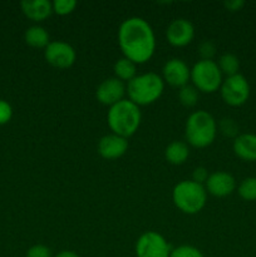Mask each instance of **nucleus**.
Segmentation results:
<instances>
[{
	"instance_id": "obj_13",
	"label": "nucleus",
	"mask_w": 256,
	"mask_h": 257,
	"mask_svg": "<svg viewBox=\"0 0 256 257\" xmlns=\"http://www.w3.org/2000/svg\"><path fill=\"white\" fill-rule=\"evenodd\" d=\"M207 193L215 197H227L235 191L236 180L231 173L225 171H217L208 176L205 183Z\"/></svg>"
},
{
	"instance_id": "obj_29",
	"label": "nucleus",
	"mask_w": 256,
	"mask_h": 257,
	"mask_svg": "<svg viewBox=\"0 0 256 257\" xmlns=\"http://www.w3.org/2000/svg\"><path fill=\"white\" fill-rule=\"evenodd\" d=\"M208 176H210L208 175V171L205 167H202V166H198V167L193 170L192 181L196 183H200V185H203L207 181Z\"/></svg>"
},
{
	"instance_id": "obj_14",
	"label": "nucleus",
	"mask_w": 256,
	"mask_h": 257,
	"mask_svg": "<svg viewBox=\"0 0 256 257\" xmlns=\"http://www.w3.org/2000/svg\"><path fill=\"white\" fill-rule=\"evenodd\" d=\"M128 147H130V145H128L127 138L112 133V135L103 136L100 138L99 142H98V153L104 160H118L125 155Z\"/></svg>"
},
{
	"instance_id": "obj_24",
	"label": "nucleus",
	"mask_w": 256,
	"mask_h": 257,
	"mask_svg": "<svg viewBox=\"0 0 256 257\" xmlns=\"http://www.w3.org/2000/svg\"><path fill=\"white\" fill-rule=\"evenodd\" d=\"M170 257H205L201 250L191 245H181L172 248Z\"/></svg>"
},
{
	"instance_id": "obj_15",
	"label": "nucleus",
	"mask_w": 256,
	"mask_h": 257,
	"mask_svg": "<svg viewBox=\"0 0 256 257\" xmlns=\"http://www.w3.org/2000/svg\"><path fill=\"white\" fill-rule=\"evenodd\" d=\"M232 150L240 160L256 162V135L242 133L233 140Z\"/></svg>"
},
{
	"instance_id": "obj_21",
	"label": "nucleus",
	"mask_w": 256,
	"mask_h": 257,
	"mask_svg": "<svg viewBox=\"0 0 256 257\" xmlns=\"http://www.w3.org/2000/svg\"><path fill=\"white\" fill-rule=\"evenodd\" d=\"M200 99V92L193 85L187 84L178 90V100L186 108L195 107Z\"/></svg>"
},
{
	"instance_id": "obj_31",
	"label": "nucleus",
	"mask_w": 256,
	"mask_h": 257,
	"mask_svg": "<svg viewBox=\"0 0 256 257\" xmlns=\"http://www.w3.org/2000/svg\"><path fill=\"white\" fill-rule=\"evenodd\" d=\"M54 257H79V256H78V253H75L74 251L63 250L60 251V252H58Z\"/></svg>"
},
{
	"instance_id": "obj_20",
	"label": "nucleus",
	"mask_w": 256,
	"mask_h": 257,
	"mask_svg": "<svg viewBox=\"0 0 256 257\" xmlns=\"http://www.w3.org/2000/svg\"><path fill=\"white\" fill-rule=\"evenodd\" d=\"M218 68H220L221 73L225 74L226 77H231V75L238 74V69H240V60L232 53H223L217 62Z\"/></svg>"
},
{
	"instance_id": "obj_22",
	"label": "nucleus",
	"mask_w": 256,
	"mask_h": 257,
	"mask_svg": "<svg viewBox=\"0 0 256 257\" xmlns=\"http://www.w3.org/2000/svg\"><path fill=\"white\" fill-rule=\"evenodd\" d=\"M238 196L245 201H256V177H247L238 185Z\"/></svg>"
},
{
	"instance_id": "obj_12",
	"label": "nucleus",
	"mask_w": 256,
	"mask_h": 257,
	"mask_svg": "<svg viewBox=\"0 0 256 257\" xmlns=\"http://www.w3.org/2000/svg\"><path fill=\"white\" fill-rule=\"evenodd\" d=\"M125 85L122 80L117 79L115 77L104 79L95 89V98L99 103L104 105L117 104L118 102L124 99L125 94Z\"/></svg>"
},
{
	"instance_id": "obj_4",
	"label": "nucleus",
	"mask_w": 256,
	"mask_h": 257,
	"mask_svg": "<svg viewBox=\"0 0 256 257\" xmlns=\"http://www.w3.org/2000/svg\"><path fill=\"white\" fill-rule=\"evenodd\" d=\"M217 128V123L212 114L206 110H196L191 113L186 120V141L195 148H206L215 141Z\"/></svg>"
},
{
	"instance_id": "obj_8",
	"label": "nucleus",
	"mask_w": 256,
	"mask_h": 257,
	"mask_svg": "<svg viewBox=\"0 0 256 257\" xmlns=\"http://www.w3.org/2000/svg\"><path fill=\"white\" fill-rule=\"evenodd\" d=\"M135 251L137 257H170L172 247L161 233L147 231L138 237Z\"/></svg>"
},
{
	"instance_id": "obj_25",
	"label": "nucleus",
	"mask_w": 256,
	"mask_h": 257,
	"mask_svg": "<svg viewBox=\"0 0 256 257\" xmlns=\"http://www.w3.org/2000/svg\"><path fill=\"white\" fill-rule=\"evenodd\" d=\"M198 54L201 60H212L213 55L216 54V45L212 40H205L198 45Z\"/></svg>"
},
{
	"instance_id": "obj_10",
	"label": "nucleus",
	"mask_w": 256,
	"mask_h": 257,
	"mask_svg": "<svg viewBox=\"0 0 256 257\" xmlns=\"http://www.w3.org/2000/svg\"><path fill=\"white\" fill-rule=\"evenodd\" d=\"M166 38H167V42L173 47H186L195 38V27L190 20L185 18H178L168 24L166 29Z\"/></svg>"
},
{
	"instance_id": "obj_30",
	"label": "nucleus",
	"mask_w": 256,
	"mask_h": 257,
	"mask_svg": "<svg viewBox=\"0 0 256 257\" xmlns=\"http://www.w3.org/2000/svg\"><path fill=\"white\" fill-rule=\"evenodd\" d=\"M223 7L228 12H238L245 7V2L243 0H227V2L223 3Z\"/></svg>"
},
{
	"instance_id": "obj_23",
	"label": "nucleus",
	"mask_w": 256,
	"mask_h": 257,
	"mask_svg": "<svg viewBox=\"0 0 256 257\" xmlns=\"http://www.w3.org/2000/svg\"><path fill=\"white\" fill-rule=\"evenodd\" d=\"M53 13L57 15L64 17V15L70 14L77 8V2L75 0H54L52 3Z\"/></svg>"
},
{
	"instance_id": "obj_16",
	"label": "nucleus",
	"mask_w": 256,
	"mask_h": 257,
	"mask_svg": "<svg viewBox=\"0 0 256 257\" xmlns=\"http://www.w3.org/2000/svg\"><path fill=\"white\" fill-rule=\"evenodd\" d=\"M22 12L28 19L33 22H43L53 13L52 3L48 0H24L20 3Z\"/></svg>"
},
{
	"instance_id": "obj_3",
	"label": "nucleus",
	"mask_w": 256,
	"mask_h": 257,
	"mask_svg": "<svg viewBox=\"0 0 256 257\" xmlns=\"http://www.w3.org/2000/svg\"><path fill=\"white\" fill-rule=\"evenodd\" d=\"M165 90V82L157 73H143L133 78L125 85L128 99L141 105H150L157 102Z\"/></svg>"
},
{
	"instance_id": "obj_18",
	"label": "nucleus",
	"mask_w": 256,
	"mask_h": 257,
	"mask_svg": "<svg viewBox=\"0 0 256 257\" xmlns=\"http://www.w3.org/2000/svg\"><path fill=\"white\" fill-rule=\"evenodd\" d=\"M24 40L29 47L35 49H45L50 43L49 33L40 25H33L28 28L24 34Z\"/></svg>"
},
{
	"instance_id": "obj_1",
	"label": "nucleus",
	"mask_w": 256,
	"mask_h": 257,
	"mask_svg": "<svg viewBox=\"0 0 256 257\" xmlns=\"http://www.w3.org/2000/svg\"><path fill=\"white\" fill-rule=\"evenodd\" d=\"M118 44L123 57L136 64H145L155 54V32L150 23L143 18H128L119 25Z\"/></svg>"
},
{
	"instance_id": "obj_11",
	"label": "nucleus",
	"mask_w": 256,
	"mask_h": 257,
	"mask_svg": "<svg viewBox=\"0 0 256 257\" xmlns=\"http://www.w3.org/2000/svg\"><path fill=\"white\" fill-rule=\"evenodd\" d=\"M162 74L163 82L175 88L185 87L188 84V80H191V69L182 59L178 58H172L166 62Z\"/></svg>"
},
{
	"instance_id": "obj_27",
	"label": "nucleus",
	"mask_w": 256,
	"mask_h": 257,
	"mask_svg": "<svg viewBox=\"0 0 256 257\" xmlns=\"http://www.w3.org/2000/svg\"><path fill=\"white\" fill-rule=\"evenodd\" d=\"M25 257H53L52 251L45 245H34L27 251Z\"/></svg>"
},
{
	"instance_id": "obj_5",
	"label": "nucleus",
	"mask_w": 256,
	"mask_h": 257,
	"mask_svg": "<svg viewBox=\"0 0 256 257\" xmlns=\"http://www.w3.org/2000/svg\"><path fill=\"white\" fill-rule=\"evenodd\" d=\"M172 201L176 207L186 215H196L203 210L207 202L205 186L192 180L181 181L173 187Z\"/></svg>"
},
{
	"instance_id": "obj_2",
	"label": "nucleus",
	"mask_w": 256,
	"mask_h": 257,
	"mask_svg": "<svg viewBox=\"0 0 256 257\" xmlns=\"http://www.w3.org/2000/svg\"><path fill=\"white\" fill-rule=\"evenodd\" d=\"M142 120V113L140 107L131 102L130 99H123L117 104L109 107L107 113V122L110 131L120 137L130 138L138 131Z\"/></svg>"
},
{
	"instance_id": "obj_17",
	"label": "nucleus",
	"mask_w": 256,
	"mask_h": 257,
	"mask_svg": "<svg viewBox=\"0 0 256 257\" xmlns=\"http://www.w3.org/2000/svg\"><path fill=\"white\" fill-rule=\"evenodd\" d=\"M190 157V148L186 142L173 141L166 147L165 158L168 163L173 166H181Z\"/></svg>"
},
{
	"instance_id": "obj_6",
	"label": "nucleus",
	"mask_w": 256,
	"mask_h": 257,
	"mask_svg": "<svg viewBox=\"0 0 256 257\" xmlns=\"http://www.w3.org/2000/svg\"><path fill=\"white\" fill-rule=\"evenodd\" d=\"M191 80L193 87L202 93H215L222 84V73L213 60H198L191 68Z\"/></svg>"
},
{
	"instance_id": "obj_19",
	"label": "nucleus",
	"mask_w": 256,
	"mask_h": 257,
	"mask_svg": "<svg viewBox=\"0 0 256 257\" xmlns=\"http://www.w3.org/2000/svg\"><path fill=\"white\" fill-rule=\"evenodd\" d=\"M113 70H114V75L117 79L122 80L123 83H128L137 75V64L133 63L132 60L122 57L114 63Z\"/></svg>"
},
{
	"instance_id": "obj_26",
	"label": "nucleus",
	"mask_w": 256,
	"mask_h": 257,
	"mask_svg": "<svg viewBox=\"0 0 256 257\" xmlns=\"http://www.w3.org/2000/svg\"><path fill=\"white\" fill-rule=\"evenodd\" d=\"M218 127H220L221 132H222L225 136H227V137L236 138L238 136L237 123H236L233 119H231V118H223V119L220 122V125H218Z\"/></svg>"
},
{
	"instance_id": "obj_9",
	"label": "nucleus",
	"mask_w": 256,
	"mask_h": 257,
	"mask_svg": "<svg viewBox=\"0 0 256 257\" xmlns=\"http://www.w3.org/2000/svg\"><path fill=\"white\" fill-rule=\"evenodd\" d=\"M44 58L47 63L58 69H68L77 60V53L70 44L65 42H50L44 49Z\"/></svg>"
},
{
	"instance_id": "obj_28",
	"label": "nucleus",
	"mask_w": 256,
	"mask_h": 257,
	"mask_svg": "<svg viewBox=\"0 0 256 257\" xmlns=\"http://www.w3.org/2000/svg\"><path fill=\"white\" fill-rule=\"evenodd\" d=\"M13 117V108L7 100L0 99V125L7 124Z\"/></svg>"
},
{
	"instance_id": "obj_7",
	"label": "nucleus",
	"mask_w": 256,
	"mask_h": 257,
	"mask_svg": "<svg viewBox=\"0 0 256 257\" xmlns=\"http://www.w3.org/2000/svg\"><path fill=\"white\" fill-rule=\"evenodd\" d=\"M221 98L231 107H241L250 97V84L242 74L226 77L220 87Z\"/></svg>"
}]
</instances>
